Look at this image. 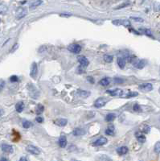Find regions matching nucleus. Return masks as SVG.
<instances>
[{"label":"nucleus","mask_w":160,"mask_h":161,"mask_svg":"<svg viewBox=\"0 0 160 161\" xmlns=\"http://www.w3.org/2000/svg\"><path fill=\"white\" fill-rule=\"evenodd\" d=\"M27 90H28L30 96H31L32 98H38V97L40 95V93H39L38 90L35 87V85H33L32 84H29V85L27 86Z\"/></svg>","instance_id":"nucleus-1"},{"label":"nucleus","mask_w":160,"mask_h":161,"mask_svg":"<svg viewBox=\"0 0 160 161\" xmlns=\"http://www.w3.org/2000/svg\"><path fill=\"white\" fill-rule=\"evenodd\" d=\"M27 8L23 7H19L18 9L16 10V11H15V16H16V18L17 19H20L25 17V16L27 15Z\"/></svg>","instance_id":"nucleus-2"},{"label":"nucleus","mask_w":160,"mask_h":161,"mask_svg":"<svg viewBox=\"0 0 160 161\" xmlns=\"http://www.w3.org/2000/svg\"><path fill=\"white\" fill-rule=\"evenodd\" d=\"M106 93L108 94H110V96L113 97H121L124 95V91L121 90V89H114V90H107Z\"/></svg>","instance_id":"nucleus-3"},{"label":"nucleus","mask_w":160,"mask_h":161,"mask_svg":"<svg viewBox=\"0 0 160 161\" xmlns=\"http://www.w3.org/2000/svg\"><path fill=\"white\" fill-rule=\"evenodd\" d=\"M68 50L72 53L77 54L81 51V46L77 44H72L68 46Z\"/></svg>","instance_id":"nucleus-4"},{"label":"nucleus","mask_w":160,"mask_h":161,"mask_svg":"<svg viewBox=\"0 0 160 161\" xmlns=\"http://www.w3.org/2000/svg\"><path fill=\"white\" fill-rule=\"evenodd\" d=\"M113 24H114L116 26H124V27H128L131 25L130 21L127 20V19H124V20H121V19H116L113 21Z\"/></svg>","instance_id":"nucleus-5"},{"label":"nucleus","mask_w":160,"mask_h":161,"mask_svg":"<svg viewBox=\"0 0 160 161\" xmlns=\"http://www.w3.org/2000/svg\"><path fill=\"white\" fill-rule=\"evenodd\" d=\"M108 100L105 98H99L94 102V106L96 108H102L106 104Z\"/></svg>","instance_id":"nucleus-6"},{"label":"nucleus","mask_w":160,"mask_h":161,"mask_svg":"<svg viewBox=\"0 0 160 161\" xmlns=\"http://www.w3.org/2000/svg\"><path fill=\"white\" fill-rule=\"evenodd\" d=\"M138 89L143 92H150L153 90V85L151 83H143L138 85Z\"/></svg>","instance_id":"nucleus-7"},{"label":"nucleus","mask_w":160,"mask_h":161,"mask_svg":"<svg viewBox=\"0 0 160 161\" xmlns=\"http://www.w3.org/2000/svg\"><path fill=\"white\" fill-rule=\"evenodd\" d=\"M38 74V65L36 62H33L31 66V70H30V76L32 78H36Z\"/></svg>","instance_id":"nucleus-8"},{"label":"nucleus","mask_w":160,"mask_h":161,"mask_svg":"<svg viewBox=\"0 0 160 161\" xmlns=\"http://www.w3.org/2000/svg\"><path fill=\"white\" fill-rule=\"evenodd\" d=\"M26 149H27V152H29V153H31V154H32V155H36V156H37V155H40V149L37 148V147H36V146L28 145V146H27Z\"/></svg>","instance_id":"nucleus-9"},{"label":"nucleus","mask_w":160,"mask_h":161,"mask_svg":"<svg viewBox=\"0 0 160 161\" xmlns=\"http://www.w3.org/2000/svg\"><path fill=\"white\" fill-rule=\"evenodd\" d=\"M1 149L5 153H13L14 152L13 147L10 144H7V143H2Z\"/></svg>","instance_id":"nucleus-10"},{"label":"nucleus","mask_w":160,"mask_h":161,"mask_svg":"<svg viewBox=\"0 0 160 161\" xmlns=\"http://www.w3.org/2000/svg\"><path fill=\"white\" fill-rule=\"evenodd\" d=\"M134 61H135V62H133L134 66L137 68V69H143V68L145 67V65H147V61H145V60H138V59H135Z\"/></svg>","instance_id":"nucleus-11"},{"label":"nucleus","mask_w":160,"mask_h":161,"mask_svg":"<svg viewBox=\"0 0 160 161\" xmlns=\"http://www.w3.org/2000/svg\"><path fill=\"white\" fill-rule=\"evenodd\" d=\"M107 142H108V139L106 137H101V138L97 139L96 141H94L93 145L95 146V147H100V146H102V145L106 144Z\"/></svg>","instance_id":"nucleus-12"},{"label":"nucleus","mask_w":160,"mask_h":161,"mask_svg":"<svg viewBox=\"0 0 160 161\" xmlns=\"http://www.w3.org/2000/svg\"><path fill=\"white\" fill-rule=\"evenodd\" d=\"M77 59H78V62L80 63V65L82 67H87L89 65V60L86 58L85 57H84V56H80V57H78Z\"/></svg>","instance_id":"nucleus-13"},{"label":"nucleus","mask_w":160,"mask_h":161,"mask_svg":"<svg viewBox=\"0 0 160 161\" xmlns=\"http://www.w3.org/2000/svg\"><path fill=\"white\" fill-rule=\"evenodd\" d=\"M58 143H59V146L61 148H65L67 146V138L65 135H60V139H59V141H58Z\"/></svg>","instance_id":"nucleus-14"},{"label":"nucleus","mask_w":160,"mask_h":161,"mask_svg":"<svg viewBox=\"0 0 160 161\" xmlns=\"http://www.w3.org/2000/svg\"><path fill=\"white\" fill-rule=\"evenodd\" d=\"M54 123L56 126H64L68 123V120L66 118H57L56 120H54Z\"/></svg>","instance_id":"nucleus-15"},{"label":"nucleus","mask_w":160,"mask_h":161,"mask_svg":"<svg viewBox=\"0 0 160 161\" xmlns=\"http://www.w3.org/2000/svg\"><path fill=\"white\" fill-rule=\"evenodd\" d=\"M77 94L80 96V97H81V98H88V97H89L90 96V94H91V93L89 92V91H87V90H77Z\"/></svg>","instance_id":"nucleus-16"},{"label":"nucleus","mask_w":160,"mask_h":161,"mask_svg":"<svg viewBox=\"0 0 160 161\" xmlns=\"http://www.w3.org/2000/svg\"><path fill=\"white\" fill-rule=\"evenodd\" d=\"M135 136H136V138L138 139V141L139 143H144L146 142V136L144 135V134H142L141 132H137V133H135Z\"/></svg>","instance_id":"nucleus-17"},{"label":"nucleus","mask_w":160,"mask_h":161,"mask_svg":"<svg viewBox=\"0 0 160 161\" xmlns=\"http://www.w3.org/2000/svg\"><path fill=\"white\" fill-rule=\"evenodd\" d=\"M129 152V149L127 147H120V148H118L117 149V152H118V154L119 155V156H123V155H125V154H127Z\"/></svg>","instance_id":"nucleus-18"},{"label":"nucleus","mask_w":160,"mask_h":161,"mask_svg":"<svg viewBox=\"0 0 160 161\" xmlns=\"http://www.w3.org/2000/svg\"><path fill=\"white\" fill-rule=\"evenodd\" d=\"M73 135L75 136H80V135H84L85 134V130L81 129V128H76L75 130L72 132Z\"/></svg>","instance_id":"nucleus-19"},{"label":"nucleus","mask_w":160,"mask_h":161,"mask_svg":"<svg viewBox=\"0 0 160 161\" xmlns=\"http://www.w3.org/2000/svg\"><path fill=\"white\" fill-rule=\"evenodd\" d=\"M24 109V103L23 102H19L16 105H15V110L18 113H21Z\"/></svg>","instance_id":"nucleus-20"},{"label":"nucleus","mask_w":160,"mask_h":161,"mask_svg":"<svg viewBox=\"0 0 160 161\" xmlns=\"http://www.w3.org/2000/svg\"><path fill=\"white\" fill-rule=\"evenodd\" d=\"M117 62H118V65L119 66L120 69H123L125 68V61L124 58L122 57H118V60H117Z\"/></svg>","instance_id":"nucleus-21"},{"label":"nucleus","mask_w":160,"mask_h":161,"mask_svg":"<svg viewBox=\"0 0 160 161\" xmlns=\"http://www.w3.org/2000/svg\"><path fill=\"white\" fill-rule=\"evenodd\" d=\"M110 83V79L109 77H105V78H102V80L99 81V84L102 86H108Z\"/></svg>","instance_id":"nucleus-22"},{"label":"nucleus","mask_w":160,"mask_h":161,"mask_svg":"<svg viewBox=\"0 0 160 161\" xmlns=\"http://www.w3.org/2000/svg\"><path fill=\"white\" fill-rule=\"evenodd\" d=\"M8 11V7L7 5L0 3V15H6Z\"/></svg>","instance_id":"nucleus-23"},{"label":"nucleus","mask_w":160,"mask_h":161,"mask_svg":"<svg viewBox=\"0 0 160 161\" xmlns=\"http://www.w3.org/2000/svg\"><path fill=\"white\" fill-rule=\"evenodd\" d=\"M44 106L42 104H38L36 108V114H37L38 115H40V114H41L44 112Z\"/></svg>","instance_id":"nucleus-24"},{"label":"nucleus","mask_w":160,"mask_h":161,"mask_svg":"<svg viewBox=\"0 0 160 161\" xmlns=\"http://www.w3.org/2000/svg\"><path fill=\"white\" fill-rule=\"evenodd\" d=\"M43 3V1L42 0H36L34 1L33 3H31V5H30V8L32 9V8H36L37 7H39L40 5H41Z\"/></svg>","instance_id":"nucleus-25"},{"label":"nucleus","mask_w":160,"mask_h":161,"mask_svg":"<svg viewBox=\"0 0 160 161\" xmlns=\"http://www.w3.org/2000/svg\"><path fill=\"white\" fill-rule=\"evenodd\" d=\"M116 118V115L115 114H108L106 116V121L108 122H113Z\"/></svg>","instance_id":"nucleus-26"},{"label":"nucleus","mask_w":160,"mask_h":161,"mask_svg":"<svg viewBox=\"0 0 160 161\" xmlns=\"http://www.w3.org/2000/svg\"><path fill=\"white\" fill-rule=\"evenodd\" d=\"M103 58H104V61L106 63H112L113 62V61H114V57H113L112 55L106 54V55H104Z\"/></svg>","instance_id":"nucleus-27"},{"label":"nucleus","mask_w":160,"mask_h":161,"mask_svg":"<svg viewBox=\"0 0 160 161\" xmlns=\"http://www.w3.org/2000/svg\"><path fill=\"white\" fill-rule=\"evenodd\" d=\"M106 134L107 135H110V136L114 135V127L113 126H111V127L110 126L109 128H107L106 130Z\"/></svg>","instance_id":"nucleus-28"},{"label":"nucleus","mask_w":160,"mask_h":161,"mask_svg":"<svg viewBox=\"0 0 160 161\" xmlns=\"http://www.w3.org/2000/svg\"><path fill=\"white\" fill-rule=\"evenodd\" d=\"M31 126V122L30 121H27V120H24L23 122V128H25V129H28V128H30Z\"/></svg>","instance_id":"nucleus-29"},{"label":"nucleus","mask_w":160,"mask_h":161,"mask_svg":"<svg viewBox=\"0 0 160 161\" xmlns=\"http://www.w3.org/2000/svg\"><path fill=\"white\" fill-rule=\"evenodd\" d=\"M138 93H136V92H131V91H129L128 92L127 94H125V98H132V97H135V96H138Z\"/></svg>","instance_id":"nucleus-30"},{"label":"nucleus","mask_w":160,"mask_h":161,"mask_svg":"<svg viewBox=\"0 0 160 161\" xmlns=\"http://www.w3.org/2000/svg\"><path fill=\"white\" fill-rule=\"evenodd\" d=\"M129 5V3L128 2H125V3H121L120 4L119 6H118L117 7H115V9H121V8H124V7H128Z\"/></svg>","instance_id":"nucleus-31"},{"label":"nucleus","mask_w":160,"mask_h":161,"mask_svg":"<svg viewBox=\"0 0 160 161\" xmlns=\"http://www.w3.org/2000/svg\"><path fill=\"white\" fill-rule=\"evenodd\" d=\"M155 152L156 154L160 153V142H157L155 145Z\"/></svg>","instance_id":"nucleus-32"},{"label":"nucleus","mask_w":160,"mask_h":161,"mask_svg":"<svg viewBox=\"0 0 160 161\" xmlns=\"http://www.w3.org/2000/svg\"><path fill=\"white\" fill-rule=\"evenodd\" d=\"M133 110L134 111L136 112H140L142 111V109H141V106L138 105V104H134V106H133Z\"/></svg>","instance_id":"nucleus-33"},{"label":"nucleus","mask_w":160,"mask_h":161,"mask_svg":"<svg viewBox=\"0 0 160 161\" xmlns=\"http://www.w3.org/2000/svg\"><path fill=\"white\" fill-rule=\"evenodd\" d=\"M10 80L11 82H17L19 80V77L16 75H13V76H11L10 77Z\"/></svg>","instance_id":"nucleus-34"},{"label":"nucleus","mask_w":160,"mask_h":161,"mask_svg":"<svg viewBox=\"0 0 160 161\" xmlns=\"http://www.w3.org/2000/svg\"><path fill=\"white\" fill-rule=\"evenodd\" d=\"M150 130H151V127H150L149 126H145L144 128H143V130H142V131H143L145 134H148V133L150 132Z\"/></svg>","instance_id":"nucleus-35"},{"label":"nucleus","mask_w":160,"mask_h":161,"mask_svg":"<svg viewBox=\"0 0 160 161\" xmlns=\"http://www.w3.org/2000/svg\"><path fill=\"white\" fill-rule=\"evenodd\" d=\"M4 86H5V80H3V79H1V80H0V92L3 90Z\"/></svg>","instance_id":"nucleus-36"},{"label":"nucleus","mask_w":160,"mask_h":161,"mask_svg":"<svg viewBox=\"0 0 160 161\" xmlns=\"http://www.w3.org/2000/svg\"><path fill=\"white\" fill-rule=\"evenodd\" d=\"M131 19H133L134 21H136V22H139V23H142L144 20H143V19L142 18H139V17H131Z\"/></svg>","instance_id":"nucleus-37"},{"label":"nucleus","mask_w":160,"mask_h":161,"mask_svg":"<svg viewBox=\"0 0 160 161\" xmlns=\"http://www.w3.org/2000/svg\"><path fill=\"white\" fill-rule=\"evenodd\" d=\"M144 32L147 36H150V37H153V35H152V32H151L149 29H144Z\"/></svg>","instance_id":"nucleus-38"},{"label":"nucleus","mask_w":160,"mask_h":161,"mask_svg":"<svg viewBox=\"0 0 160 161\" xmlns=\"http://www.w3.org/2000/svg\"><path fill=\"white\" fill-rule=\"evenodd\" d=\"M87 80L89 81V83H92V84H94L95 83V80H94V77H87Z\"/></svg>","instance_id":"nucleus-39"},{"label":"nucleus","mask_w":160,"mask_h":161,"mask_svg":"<svg viewBox=\"0 0 160 161\" xmlns=\"http://www.w3.org/2000/svg\"><path fill=\"white\" fill-rule=\"evenodd\" d=\"M36 120L37 122H39V123H42V122H44V118H43V117L38 116V117H36Z\"/></svg>","instance_id":"nucleus-40"},{"label":"nucleus","mask_w":160,"mask_h":161,"mask_svg":"<svg viewBox=\"0 0 160 161\" xmlns=\"http://www.w3.org/2000/svg\"><path fill=\"white\" fill-rule=\"evenodd\" d=\"M124 80H122V79H121V78H118V77H116L114 78V82L115 83H122Z\"/></svg>","instance_id":"nucleus-41"},{"label":"nucleus","mask_w":160,"mask_h":161,"mask_svg":"<svg viewBox=\"0 0 160 161\" xmlns=\"http://www.w3.org/2000/svg\"><path fill=\"white\" fill-rule=\"evenodd\" d=\"M19 48V44H15V45H14V47L11 49V53H13V52H15V50Z\"/></svg>","instance_id":"nucleus-42"},{"label":"nucleus","mask_w":160,"mask_h":161,"mask_svg":"<svg viewBox=\"0 0 160 161\" xmlns=\"http://www.w3.org/2000/svg\"><path fill=\"white\" fill-rule=\"evenodd\" d=\"M60 15L61 17H70V16H71V15H66V14H65V15H64V14H60Z\"/></svg>","instance_id":"nucleus-43"},{"label":"nucleus","mask_w":160,"mask_h":161,"mask_svg":"<svg viewBox=\"0 0 160 161\" xmlns=\"http://www.w3.org/2000/svg\"><path fill=\"white\" fill-rule=\"evenodd\" d=\"M19 160H20V161H27V157H21V158L19 159Z\"/></svg>","instance_id":"nucleus-44"},{"label":"nucleus","mask_w":160,"mask_h":161,"mask_svg":"<svg viewBox=\"0 0 160 161\" xmlns=\"http://www.w3.org/2000/svg\"><path fill=\"white\" fill-rule=\"evenodd\" d=\"M130 31H133V32H134V34H137V35H140V33H139V32H138V31H134V30H133V29H131V30H130Z\"/></svg>","instance_id":"nucleus-45"},{"label":"nucleus","mask_w":160,"mask_h":161,"mask_svg":"<svg viewBox=\"0 0 160 161\" xmlns=\"http://www.w3.org/2000/svg\"><path fill=\"white\" fill-rule=\"evenodd\" d=\"M0 160L6 161V160H8V159H7V158H3H3H1V159H0Z\"/></svg>","instance_id":"nucleus-46"},{"label":"nucleus","mask_w":160,"mask_h":161,"mask_svg":"<svg viewBox=\"0 0 160 161\" xmlns=\"http://www.w3.org/2000/svg\"><path fill=\"white\" fill-rule=\"evenodd\" d=\"M3 114V110H0V117L2 116Z\"/></svg>","instance_id":"nucleus-47"},{"label":"nucleus","mask_w":160,"mask_h":161,"mask_svg":"<svg viewBox=\"0 0 160 161\" xmlns=\"http://www.w3.org/2000/svg\"><path fill=\"white\" fill-rule=\"evenodd\" d=\"M159 93H160V88H159Z\"/></svg>","instance_id":"nucleus-48"},{"label":"nucleus","mask_w":160,"mask_h":161,"mask_svg":"<svg viewBox=\"0 0 160 161\" xmlns=\"http://www.w3.org/2000/svg\"><path fill=\"white\" fill-rule=\"evenodd\" d=\"M0 23H1V19H0Z\"/></svg>","instance_id":"nucleus-49"}]
</instances>
